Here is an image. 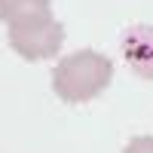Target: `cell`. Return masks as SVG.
I'll list each match as a JSON object with an SVG mask.
<instances>
[{"instance_id":"1","label":"cell","mask_w":153,"mask_h":153,"mask_svg":"<svg viewBox=\"0 0 153 153\" xmlns=\"http://www.w3.org/2000/svg\"><path fill=\"white\" fill-rule=\"evenodd\" d=\"M110 80H113V61L95 49H80L55 65L52 89L68 104H83V101L98 98L110 86Z\"/></svg>"},{"instance_id":"2","label":"cell","mask_w":153,"mask_h":153,"mask_svg":"<svg viewBox=\"0 0 153 153\" xmlns=\"http://www.w3.org/2000/svg\"><path fill=\"white\" fill-rule=\"evenodd\" d=\"M61 43H65V28L52 19V16H43V19H34V22H25V25H12L9 28V46L25 58V61H46L52 58Z\"/></svg>"},{"instance_id":"3","label":"cell","mask_w":153,"mask_h":153,"mask_svg":"<svg viewBox=\"0 0 153 153\" xmlns=\"http://www.w3.org/2000/svg\"><path fill=\"white\" fill-rule=\"evenodd\" d=\"M123 55H126L129 68L138 76L153 80V28H150V25H135V28L126 34Z\"/></svg>"},{"instance_id":"4","label":"cell","mask_w":153,"mask_h":153,"mask_svg":"<svg viewBox=\"0 0 153 153\" xmlns=\"http://www.w3.org/2000/svg\"><path fill=\"white\" fill-rule=\"evenodd\" d=\"M43 16H52L49 0H0V22H6V28L43 19Z\"/></svg>"},{"instance_id":"5","label":"cell","mask_w":153,"mask_h":153,"mask_svg":"<svg viewBox=\"0 0 153 153\" xmlns=\"http://www.w3.org/2000/svg\"><path fill=\"white\" fill-rule=\"evenodd\" d=\"M123 153H153V135H141V138H132L126 144Z\"/></svg>"}]
</instances>
